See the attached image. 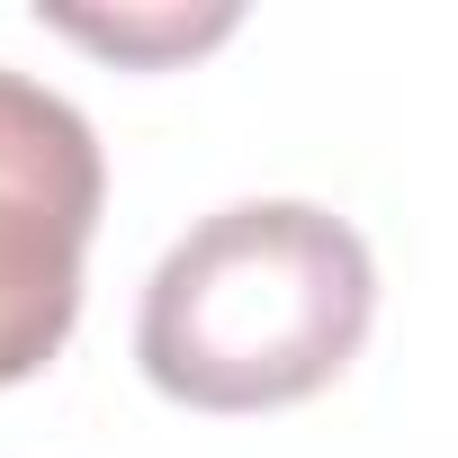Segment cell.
I'll list each match as a JSON object with an SVG mask.
<instances>
[{"label": "cell", "instance_id": "cell-1", "mask_svg": "<svg viewBox=\"0 0 458 458\" xmlns=\"http://www.w3.org/2000/svg\"><path fill=\"white\" fill-rule=\"evenodd\" d=\"M377 315L369 243L306 198H243L162 252L135 360L171 404L270 413L333 386Z\"/></svg>", "mask_w": 458, "mask_h": 458}, {"label": "cell", "instance_id": "cell-2", "mask_svg": "<svg viewBox=\"0 0 458 458\" xmlns=\"http://www.w3.org/2000/svg\"><path fill=\"white\" fill-rule=\"evenodd\" d=\"M99 198L108 171L90 117L28 72H0V386L72 342Z\"/></svg>", "mask_w": 458, "mask_h": 458}]
</instances>
